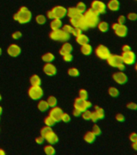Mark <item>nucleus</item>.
I'll return each instance as SVG.
<instances>
[{
  "mask_svg": "<svg viewBox=\"0 0 137 155\" xmlns=\"http://www.w3.org/2000/svg\"><path fill=\"white\" fill-rule=\"evenodd\" d=\"M31 16L32 15H31V11L28 7H21L18 10V12L13 15V19L19 24H24L31 21Z\"/></svg>",
  "mask_w": 137,
  "mask_h": 155,
  "instance_id": "1",
  "label": "nucleus"
},
{
  "mask_svg": "<svg viewBox=\"0 0 137 155\" xmlns=\"http://www.w3.org/2000/svg\"><path fill=\"white\" fill-rule=\"evenodd\" d=\"M41 136H42L44 140H46L50 145H55L59 140L58 136L53 130V128L49 127V126L45 125L41 128Z\"/></svg>",
  "mask_w": 137,
  "mask_h": 155,
  "instance_id": "2",
  "label": "nucleus"
},
{
  "mask_svg": "<svg viewBox=\"0 0 137 155\" xmlns=\"http://www.w3.org/2000/svg\"><path fill=\"white\" fill-rule=\"evenodd\" d=\"M83 15H84L85 20L86 22L88 28H95V27H97L99 22V16L98 13H96V12L90 8V9L86 10L84 12Z\"/></svg>",
  "mask_w": 137,
  "mask_h": 155,
  "instance_id": "3",
  "label": "nucleus"
},
{
  "mask_svg": "<svg viewBox=\"0 0 137 155\" xmlns=\"http://www.w3.org/2000/svg\"><path fill=\"white\" fill-rule=\"evenodd\" d=\"M67 15V9L63 6H55L47 12V18L50 19H63Z\"/></svg>",
  "mask_w": 137,
  "mask_h": 155,
  "instance_id": "4",
  "label": "nucleus"
},
{
  "mask_svg": "<svg viewBox=\"0 0 137 155\" xmlns=\"http://www.w3.org/2000/svg\"><path fill=\"white\" fill-rule=\"evenodd\" d=\"M107 63L112 67H116L122 71L125 69V64L123 62L121 56L116 55V54H111L109 56L107 59Z\"/></svg>",
  "mask_w": 137,
  "mask_h": 155,
  "instance_id": "5",
  "label": "nucleus"
},
{
  "mask_svg": "<svg viewBox=\"0 0 137 155\" xmlns=\"http://www.w3.org/2000/svg\"><path fill=\"white\" fill-rule=\"evenodd\" d=\"M49 37L53 41L65 42L70 38V34L65 32V31H63L62 29L52 30V31L49 33Z\"/></svg>",
  "mask_w": 137,
  "mask_h": 155,
  "instance_id": "6",
  "label": "nucleus"
},
{
  "mask_svg": "<svg viewBox=\"0 0 137 155\" xmlns=\"http://www.w3.org/2000/svg\"><path fill=\"white\" fill-rule=\"evenodd\" d=\"M70 23L73 28H80L82 31H85V30L89 28L87 26L86 22L85 20L83 14L80 15L77 17H74V18H70Z\"/></svg>",
  "mask_w": 137,
  "mask_h": 155,
  "instance_id": "7",
  "label": "nucleus"
},
{
  "mask_svg": "<svg viewBox=\"0 0 137 155\" xmlns=\"http://www.w3.org/2000/svg\"><path fill=\"white\" fill-rule=\"evenodd\" d=\"M92 106V104L87 99H81L79 97H77V99H75L73 107L75 109H77L81 112L86 111L87 109H89Z\"/></svg>",
  "mask_w": 137,
  "mask_h": 155,
  "instance_id": "8",
  "label": "nucleus"
},
{
  "mask_svg": "<svg viewBox=\"0 0 137 155\" xmlns=\"http://www.w3.org/2000/svg\"><path fill=\"white\" fill-rule=\"evenodd\" d=\"M44 91L41 86H31L28 89V96L33 100H40L43 97Z\"/></svg>",
  "mask_w": 137,
  "mask_h": 155,
  "instance_id": "9",
  "label": "nucleus"
},
{
  "mask_svg": "<svg viewBox=\"0 0 137 155\" xmlns=\"http://www.w3.org/2000/svg\"><path fill=\"white\" fill-rule=\"evenodd\" d=\"M90 9L99 15L104 14L106 12V5L100 0H94L90 4Z\"/></svg>",
  "mask_w": 137,
  "mask_h": 155,
  "instance_id": "10",
  "label": "nucleus"
},
{
  "mask_svg": "<svg viewBox=\"0 0 137 155\" xmlns=\"http://www.w3.org/2000/svg\"><path fill=\"white\" fill-rule=\"evenodd\" d=\"M121 58H122L123 62L125 65H132L135 64V54L132 50L128 51V52H123Z\"/></svg>",
  "mask_w": 137,
  "mask_h": 155,
  "instance_id": "11",
  "label": "nucleus"
},
{
  "mask_svg": "<svg viewBox=\"0 0 137 155\" xmlns=\"http://www.w3.org/2000/svg\"><path fill=\"white\" fill-rule=\"evenodd\" d=\"M95 54L100 59L106 60L109 56L111 55V52H110V50H109V48L107 47H106L103 45H100L95 49Z\"/></svg>",
  "mask_w": 137,
  "mask_h": 155,
  "instance_id": "12",
  "label": "nucleus"
},
{
  "mask_svg": "<svg viewBox=\"0 0 137 155\" xmlns=\"http://www.w3.org/2000/svg\"><path fill=\"white\" fill-rule=\"evenodd\" d=\"M104 116H105V114H104L103 109L99 106H95L94 107V111H91V117H90V120H91L93 122H96V121L99 120L103 119Z\"/></svg>",
  "mask_w": 137,
  "mask_h": 155,
  "instance_id": "13",
  "label": "nucleus"
},
{
  "mask_svg": "<svg viewBox=\"0 0 137 155\" xmlns=\"http://www.w3.org/2000/svg\"><path fill=\"white\" fill-rule=\"evenodd\" d=\"M21 51V48L18 45H16V44H11V45H10L7 49V53L11 57H13V58H16V57L20 55Z\"/></svg>",
  "mask_w": 137,
  "mask_h": 155,
  "instance_id": "14",
  "label": "nucleus"
},
{
  "mask_svg": "<svg viewBox=\"0 0 137 155\" xmlns=\"http://www.w3.org/2000/svg\"><path fill=\"white\" fill-rule=\"evenodd\" d=\"M112 77H113V79L115 80V82L120 85L125 84L126 82H128V76L122 71L115 73Z\"/></svg>",
  "mask_w": 137,
  "mask_h": 155,
  "instance_id": "15",
  "label": "nucleus"
},
{
  "mask_svg": "<svg viewBox=\"0 0 137 155\" xmlns=\"http://www.w3.org/2000/svg\"><path fill=\"white\" fill-rule=\"evenodd\" d=\"M43 71L48 76H53L57 74V68L52 62L45 63L43 66Z\"/></svg>",
  "mask_w": 137,
  "mask_h": 155,
  "instance_id": "16",
  "label": "nucleus"
},
{
  "mask_svg": "<svg viewBox=\"0 0 137 155\" xmlns=\"http://www.w3.org/2000/svg\"><path fill=\"white\" fill-rule=\"evenodd\" d=\"M62 113V109L60 108V107H58L57 106L52 107L50 111H49V116H52L57 122L60 120V117H61Z\"/></svg>",
  "mask_w": 137,
  "mask_h": 155,
  "instance_id": "17",
  "label": "nucleus"
},
{
  "mask_svg": "<svg viewBox=\"0 0 137 155\" xmlns=\"http://www.w3.org/2000/svg\"><path fill=\"white\" fill-rule=\"evenodd\" d=\"M115 32L119 37H124L128 34V28L124 24H119V26L115 30Z\"/></svg>",
  "mask_w": 137,
  "mask_h": 155,
  "instance_id": "18",
  "label": "nucleus"
},
{
  "mask_svg": "<svg viewBox=\"0 0 137 155\" xmlns=\"http://www.w3.org/2000/svg\"><path fill=\"white\" fill-rule=\"evenodd\" d=\"M73 51V46L69 42H66L65 41V43L63 44L61 47H60V50H59V53H60V55L63 56L66 54V53H71Z\"/></svg>",
  "mask_w": 137,
  "mask_h": 155,
  "instance_id": "19",
  "label": "nucleus"
},
{
  "mask_svg": "<svg viewBox=\"0 0 137 155\" xmlns=\"http://www.w3.org/2000/svg\"><path fill=\"white\" fill-rule=\"evenodd\" d=\"M106 7L112 12H116L120 7V2L119 0H110L106 5Z\"/></svg>",
  "mask_w": 137,
  "mask_h": 155,
  "instance_id": "20",
  "label": "nucleus"
},
{
  "mask_svg": "<svg viewBox=\"0 0 137 155\" xmlns=\"http://www.w3.org/2000/svg\"><path fill=\"white\" fill-rule=\"evenodd\" d=\"M63 24L61 19H53L50 23V28L52 30H57L62 28Z\"/></svg>",
  "mask_w": 137,
  "mask_h": 155,
  "instance_id": "21",
  "label": "nucleus"
},
{
  "mask_svg": "<svg viewBox=\"0 0 137 155\" xmlns=\"http://www.w3.org/2000/svg\"><path fill=\"white\" fill-rule=\"evenodd\" d=\"M92 51H93V48H92V46L88 44H85V45H82V47H81V52L83 55L85 56H89L91 54Z\"/></svg>",
  "mask_w": 137,
  "mask_h": 155,
  "instance_id": "22",
  "label": "nucleus"
},
{
  "mask_svg": "<svg viewBox=\"0 0 137 155\" xmlns=\"http://www.w3.org/2000/svg\"><path fill=\"white\" fill-rule=\"evenodd\" d=\"M89 41V37L86 35H85V34L81 33L79 36H76V42L79 44V45H85V44H88Z\"/></svg>",
  "mask_w": 137,
  "mask_h": 155,
  "instance_id": "23",
  "label": "nucleus"
},
{
  "mask_svg": "<svg viewBox=\"0 0 137 155\" xmlns=\"http://www.w3.org/2000/svg\"><path fill=\"white\" fill-rule=\"evenodd\" d=\"M80 15H82V13L77 9V7H70L69 9H67V15L70 18H74V17H77Z\"/></svg>",
  "mask_w": 137,
  "mask_h": 155,
  "instance_id": "24",
  "label": "nucleus"
},
{
  "mask_svg": "<svg viewBox=\"0 0 137 155\" xmlns=\"http://www.w3.org/2000/svg\"><path fill=\"white\" fill-rule=\"evenodd\" d=\"M96 139V136L93 132H88L84 135V140L86 142L89 143V144H92L94 142V140Z\"/></svg>",
  "mask_w": 137,
  "mask_h": 155,
  "instance_id": "25",
  "label": "nucleus"
},
{
  "mask_svg": "<svg viewBox=\"0 0 137 155\" xmlns=\"http://www.w3.org/2000/svg\"><path fill=\"white\" fill-rule=\"evenodd\" d=\"M37 108L42 112H44V111H48V108H49V106H48V103H47L46 100H40L38 104H37Z\"/></svg>",
  "mask_w": 137,
  "mask_h": 155,
  "instance_id": "26",
  "label": "nucleus"
},
{
  "mask_svg": "<svg viewBox=\"0 0 137 155\" xmlns=\"http://www.w3.org/2000/svg\"><path fill=\"white\" fill-rule=\"evenodd\" d=\"M55 59V56L54 54H53L52 53H44L42 57V60H43L44 62L45 63H49L53 62V61Z\"/></svg>",
  "mask_w": 137,
  "mask_h": 155,
  "instance_id": "27",
  "label": "nucleus"
},
{
  "mask_svg": "<svg viewBox=\"0 0 137 155\" xmlns=\"http://www.w3.org/2000/svg\"><path fill=\"white\" fill-rule=\"evenodd\" d=\"M30 83L31 86H41V79L37 74L31 75L30 78Z\"/></svg>",
  "mask_w": 137,
  "mask_h": 155,
  "instance_id": "28",
  "label": "nucleus"
},
{
  "mask_svg": "<svg viewBox=\"0 0 137 155\" xmlns=\"http://www.w3.org/2000/svg\"><path fill=\"white\" fill-rule=\"evenodd\" d=\"M98 28L102 32H106L109 30V24L105 21L99 22V24L97 25Z\"/></svg>",
  "mask_w": 137,
  "mask_h": 155,
  "instance_id": "29",
  "label": "nucleus"
},
{
  "mask_svg": "<svg viewBox=\"0 0 137 155\" xmlns=\"http://www.w3.org/2000/svg\"><path fill=\"white\" fill-rule=\"evenodd\" d=\"M44 152L48 155H53L56 153V150L55 148L53 146V145L48 144L44 147Z\"/></svg>",
  "mask_w": 137,
  "mask_h": 155,
  "instance_id": "30",
  "label": "nucleus"
},
{
  "mask_svg": "<svg viewBox=\"0 0 137 155\" xmlns=\"http://www.w3.org/2000/svg\"><path fill=\"white\" fill-rule=\"evenodd\" d=\"M46 101L48 103L49 107H56L57 105V99L55 96H53V95L48 97Z\"/></svg>",
  "mask_w": 137,
  "mask_h": 155,
  "instance_id": "31",
  "label": "nucleus"
},
{
  "mask_svg": "<svg viewBox=\"0 0 137 155\" xmlns=\"http://www.w3.org/2000/svg\"><path fill=\"white\" fill-rule=\"evenodd\" d=\"M56 123H57V121H56L52 117V116H49V115H48L45 119H44V124H45L46 126L52 127V126L55 125Z\"/></svg>",
  "mask_w": 137,
  "mask_h": 155,
  "instance_id": "32",
  "label": "nucleus"
},
{
  "mask_svg": "<svg viewBox=\"0 0 137 155\" xmlns=\"http://www.w3.org/2000/svg\"><path fill=\"white\" fill-rule=\"evenodd\" d=\"M36 21L38 24L43 25V24H45L46 21H47V18H46L44 15H38L36 17Z\"/></svg>",
  "mask_w": 137,
  "mask_h": 155,
  "instance_id": "33",
  "label": "nucleus"
},
{
  "mask_svg": "<svg viewBox=\"0 0 137 155\" xmlns=\"http://www.w3.org/2000/svg\"><path fill=\"white\" fill-rule=\"evenodd\" d=\"M68 74L71 77H77L80 74L79 70L77 68H70L68 70Z\"/></svg>",
  "mask_w": 137,
  "mask_h": 155,
  "instance_id": "34",
  "label": "nucleus"
},
{
  "mask_svg": "<svg viewBox=\"0 0 137 155\" xmlns=\"http://www.w3.org/2000/svg\"><path fill=\"white\" fill-rule=\"evenodd\" d=\"M76 7H77V9L82 14H83V13L86 11V3H84L83 2H77V5H76Z\"/></svg>",
  "mask_w": 137,
  "mask_h": 155,
  "instance_id": "35",
  "label": "nucleus"
},
{
  "mask_svg": "<svg viewBox=\"0 0 137 155\" xmlns=\"http://www.w3.org/2000/svg\"><path fill=\"white\" fill-rule=\"evenodd\" d=\"M81 116L85 120H90V117H91V111L87 109L86 111H82V114H81Z\"/></svg>",
  "mask_w": 137,
  "mask_h": 155,
  "instance_id": "36",
  "label": "nucleus"
},
{
  "mask_svg": "<svg viewBox=\"0 0 137 155\" xmlns=\"http://www.w3.org/2000/svg\"><path fill=\"white\" fill-rule=\"evenodd\" d=\"M108 93L111 97H117L119 94V90L116 87H111V88H109Z\"/></svg>",
  "mask_w": 137,
  "mask_h": 155,
  "instance_id": "37",
  "label": "nucleus"
},
{
  "mask_svg": "<svg viewBox=\"0 0 137 155\" xmlns=\"http://www.w3.org/2000/svg\"><path fill=\"white\" fill-rule=\"evenodd\" d=\"M62 30L65 31V32H68L69 34H72L73 30V27L71 24H65L62 26Z\"/></svg>",
  "mask_w": 137,
  "mask_h": 155,
  "instance_id": "38",
  "label": "nucleus"
},
{
  "mask_svg": "<svg viewBox=\"0 0 137 155\" xmlns=\"http://www.w3.org/2000/svg\"><path fill=\"white\" fill-rule=\"evenodd\" d=\"M78 96L81 99H88V92H87L86 90L81 89L79 91V92H78Z\"/></svg>",
  "mask_w": 137,
  "mask_h": 155,
  "instance_id": "39",
  "label": "nucleus"
},
{
  "mask_svg": "<svg viewBox=\"0 0 137 155\" xmlns=\"http://www.w3.org/2000/svg\"><path fill=\"white\" fill-rule=\"evenodd\" d=\"M70 115L69 113H66V112H63L62 115H61V117H60V120L65 122V123H68L70 121Z\"/></svg>",
  "mask_w": 137,
  "mask_h": 155,
  "instance_id": "40",
  "label": "nucleus"
},
{
  "mask_svg": "<svg viewBox=\"0 0 137 155\" xmlns=\"http://www.w3.org/2000/svg\"><path fill=\"white\" fill-rule=\"evenodd\" d=\"M92 132L95 134V136H99L101 134L102 131H101V128L99 127V125H97V124H94L93 126V128H92Z\"/></svg>",
  "mask_w": 137,
  "mask_h": 155,
  "instance_id": "41",
  "label": "nucleus"
},
{
  "mask_svg": "<svg viewBox=\"0 0 137 155\" xmlns=\"http://www.w3.org/2000/svg\"><path fill=\"white\" fill-rule=\"evenodd\" d=\"M63 60L65 61H66V62H70V61H73V57L72 53H66V54H65V55H63Z\"/></svg>",
  "mask_w": 137,
  "mask_h": 155,
  "instance_id": "42",
  "label": "nucleus"
},
{
  "mask_svg": "<svg viewBox=\"0 0 137 155\" xmlns=\"http://www.w3.org/2000/svg\"><path fill=\"white\" fill-rule=\"evenodd\" d=\"M128 19L131 21H135L137 19V14L135 12H130L129 14L128 15Z\"/></svg>",
  "mask_w": 137,
  "mask_h": 155,
  "instance_id": "43",
  "label": "nucleus"
},
{
  "mask_svg": "<svg viewBox=\"0 0 137 155\" xmlns=\"http://www.w3.org/2000/svg\"><path fill=\"white\" fill-rule=\"evenodd\" d=\"M21 36H22V32L19 31H15V32H13L11 35V37L14 39V40H18V39L20 38Z\"/></svg>",
  "mask_w": 137,
  "mask_h": 155,
  "instance_id": "44",
  "label": "nucleus"
},
{
  "mask_svg": "<svg viewBox=\"0 0 137 155\" xmlns=\"http://www.w3.org/2000/svg\"><path fill=\"white\" fill-rule=\"evenodd\" d=\"M82 30L80 28H73V30L72 35L73 36H74L75 37L77 36H79L80 34L82 33Z\"/></svg>",
  "mask_w": 137,
  "mask_h": 155,
  "instance_id": "45",
  "label": "nucleus"
},
{
  "mask_svg": "<svg viewBox=\"0 0 137 155\" xmlns=\"http://www.w3.org/2000/svg\"><path fill=\"white\" fill-rule=\"evenodd\" d=\"M44 142V139L42 136H39L37 137L36 138V144H38V145H42L43 143Z\"/></svg>",
  "mask_w": 137,
  "mask_h": 155,
  "instance_id": "46",
  "label": "nucleus"
},
{
  "mask_svg": "<svg viewBox=\"0 0 137 155\" xmlns=\"http://www.w3.org/2000/svg\"><path fill=\"white\" fill-rule=\"evenodd\" d=\"M116 118L119 122H123V121L125 120V117H124L123 114H117Z\"/></svg>",
  "mask_w": 137,
  "mask_h": 155,
  "instance_id": "47",
  "label": "nucleus"
},
{
  "mask_svg": "<svg viewBox=\"0 0 137 155\" xmlns=\"http://www.w3.org/2000/svg\"><path fill=\"white\" fill-rule=\"evenodd\" d=\"M128 107L131 110L135 111V110H137V104H135V103H129L128 104Z\"/></svg>",
  "mask_w": 137,
  "mask_h": 155,
  "instance_id": "48",
  "label": "nucleus"
},
{
  "mask_svg": "<svg viewBox=\"0 0 137 155\" xmlns=\"http://www.w3.org/2000/svg\"><path fill=\"white\" fill-rule=\"evenodd\" d=\"M126 21V17L123 16V15H120V16L118 18V23L120 24H124Z\"/></svg>",
  "mask_w": 137,
  "mask_h": 155,
  "instance_id": "49",
  "label": "nucleus"
},
{
  "mask_svg": "<svg viewBox=\"0 0 137 155\" xmlns=\"http://www.w3.org/2000/svg\"><path fill=\"white\" fill-rule=\"evenodd\" d=\"M130 140L132 142H134V141H136L137 140V134L135 133H132L130 135Z\"/></svg>",
  "mask_w": 137,
  "mask_h": 155,
  "instance_id": "50",
  "label": "nucleus"
},
{
  "mask_svg": "<svg viewBox=\"0 0 137 155\" xmlns=\"http://www.w3.org/2000/svg\"><path fill=\"white\" fill-rule=\"evenodd\" d=\"M81 114L82 112L80 111H78L77 109H73V116H74V117H78V116H81Z\"/></svg>",
  "mask_w": 137,
  "mask_h": 155,
  "instance_id": "51",
  "label": "nucleus"
},
{
  "mask_svg": "<svg viewBox=\"0 0 137 155\" xmlns=\"http://www.w3.org/2000/svg\"><path fill=\"white\" fill-rule=\"evenodd\" d=\"M122 50L123 52H128V51H130L131 50V47L128 45H124L123 46V48H122Z\"/></svg>",
  "mask_w": 137,
  "mask_h": 155,
  "instance_id": "52",
  "label": "nucleus"
},
{
  "mask_svg": "<svg viewBox=\"0 0 137 155\" xmlns=\"http://www.w3.org/2000/svg\"><path fill=\"white\" fill-rule=\"evenodd\" d=\"M132 147L133 148V150H135L137 151V140L136 141L132 142Z\"/></svg>",
  "mask_w": 137,
  "mask_h": 155,
  "instance_id": "53",
  "label": "nucleus"
},
{
  "mask_svg": "<svg viewBox=\"0 0 137 155\" xmlns=\"http://www.w3.org/2000/svg\"><path fill=\"white\" fill-rule=\"evenodd\" d=\"M5 154V151L2 149H0V155H4Z\"/></svg>",
  "mask_w": 137,
  "mask_h": 155,
  "instance_id": "54",
  "label": "nucleus"
},
{
  "mask_svg": "<svg viewBox=\"0 0 137 155\" xmlns=\"http://www.w3.org/2000/svg\"><path fill=\"white\" fill-rule=\"evenodd\" d=\"M2 113V107L0 106V116H1V114Z\"/></svg>",
  "mask_w": 137,
  "mask_h": 155,
  "instance_id": "55",
  "label": "nucleus"
},
{
  "mask_svg": "<svg viewBox=\"0 0 137 155\" xmlns=\"http://www.w3.org/2000/svg\"><path fill=\"white\" fill-rule=\"evenodd\" d=\"M2 48H0V55H2Z\"/></svg>",
  "mask_w": 137,
  "mask_h": 155,
  "instance_id": "56",
  "label": "nucleus"
},
{
  "mask_svg": "<svg viewBox=\"0 0 137 155\" xmlns=\"http://www.w3.org/2000/svg\"><path fill=\"white\" fill-rule=\"evenodd\" d=\"M135 70H137V62L135 63Z\"/></svg>",
  "mask_w": 137,
  "mask_h": 155,
  "instance_id": "57",
  "label": "nucleus"
},
{
  "mask_svg": "<svg viewBox=\"0 0 137 155\" xmlns=\"http://www.w3.org/2000/svg\"><path fill=\"white\" fill-rule=\"evenodd\" d=\"M2 100V95H1V94H0V101Z\"/></svg>",
  "mask_w": 137,
  "mask_h": 155,
  "instance_id": "58",
  "label": "nucleus"
},
{
  "mask_svg": "<svg viewBox=\"0 0 137 155\" xmlns=\"http://www.w3.org/2000/svg\"></svg>",
  "mask_w": 137,
  "mask_h": 155,
  "instance_id": "59",
  "label": "nucleus"
}]
</instances>
